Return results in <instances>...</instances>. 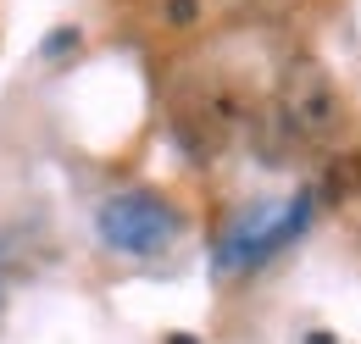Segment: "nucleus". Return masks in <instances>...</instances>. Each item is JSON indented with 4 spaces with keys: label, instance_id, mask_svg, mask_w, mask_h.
Returning <instances> with one entry per match:
<instances>
[{
    "label": "nucleus",
    "instance_id": "obj_4",
    "mask_svg": "<svg viewBox=\"0 0 361 344\" xmlns=\"http://www.w3.org/2000/svg\"><path fill=\"white\" fill-rule=\"evenodd\" d=\"M161 23L167 28H195L200 23V0H161Z\"/></svg>",
    "mask_w": 361,
    "mask_h": 344
},
{
    "label": "nucleus",
    "instance_id": "obj_2",
    "mask_svg": "<svg viewBox=\"0 0 361 344\" xmlns=\"http://www.w3.org/2000/svg\"><path fill=\"white\" fill-rule=\"evenodd\" d=\"M173 228H178V216L167 211L161 200H145V195H123V200H111V206L100 211V233H106V245L134 250V256L161 250V245L173 239Z\"/></svg>",
    "mask_w": 361,
    "mask_h": 344
},
{
    "label": "nucleus",
    "instance_id": "obj_3",
    "mask_svg": "<svg viewBox=\"0 0 361 344\" xmlns=\"http://www.w3.org/2000/svg\"><path fill=\"white\" fill-rule=\"evenodd\" d=\"M322 195L334 200V206H345V200H356L361 195V150H339L328 172H322Z\"/></svg>",
    "mask_w": 361,
    "mask_h": 344
},
{
    "label": "nucleus",
    "instance_id": "obj_1",
    "mask_svg": "<svg viewBox=\"0 0 361 344\" xmlns=\"http://www.w3.org/2000/svg\"><path fill=\"white\" fill-rule=\"evenodd\" d=\"M278 123L295 145H328L339 123H345V100L339 84L328 78V67L312 56H289L283 73H278Z\"/></svg>",
    "mask_w": 361,
    "mask_h": 344
}]
</instances>
